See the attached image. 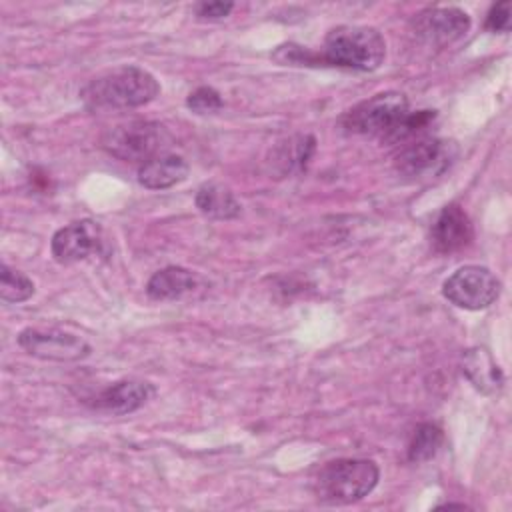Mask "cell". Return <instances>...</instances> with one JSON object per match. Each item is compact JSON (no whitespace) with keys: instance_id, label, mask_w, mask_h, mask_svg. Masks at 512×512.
I'll use <instances>...</instances> for the list:
<instances>
[{"instance_id":"obj_4","label":"cell","mask_w":512,"mask_h":512,"mask_svg":"<svg viewBox=\"0 0 512 512\" xmlns=\"http://www.w3.org/2000/svg\"><path fill=\"white\" fill-rule=\"evenodd\" d=\"M408 112V100L402 92H380L350 108L340 122L346 132L374 136L390 144Z\"/></svg>"},{"instance_id":"obj_11","label":"cell","mask_w":512,"mask_h":512,"mask_svg":"<svg viewBox=\"0 0 512 512\" xmlns=\"http://www.w3.org/2000/svg\"><path fill=\"white\" fill-rule=\"evenodd\" d=\"M152 396H154V386L150 382L126 378L102 388L96 396H92L90 406L106 414L122 416L142 408Z\"/></svg>"},{"instance_id":"obj_16","label":"cell","mask_w":512,"mask_h":512,"mask_svg":"<svg viewBox=\"0 0 512 512\" xmlns=\"http://www.w3.org/2000/svg\"><path fill=\"white\" fill-rule=\"evenodd\" d=\"M196 208L204 216L214 218V220H232V218L240 216V210H242L234 192L216 182H208L198 188Z\"/></svg>"},{"instance_id":"obj_20","label":"cell","mask_w":512,"mask_h":512,"mask_svg":"<svg viewBox=\"0 0 512 512\" xmlns=\"http://www.w3.org/2000/svg\"><path fill=\"white\" fill-rule=\"evenodd\" d=\"M486 28L492 32H508L510 30V2H498L490 8L486 16Z\"/></svg>"},{"instance_id":"obj_9","label":"cell","mask_w":512,"mask_h":512,"mask_svg":"<svg viewBox=\"0 0 512 512\" xmlns=\"http://www.w3.org/2000/svg\"><path fill=\"white\" fill-rule=\"evenodd\" d=\"M414 30L428 46L444 48L470 30V16L456 6H434L414 18Z\"/></svg>"},{"instance_id":"obj_21","label":"cell","mask_w":512,"mask_h":512,"mask_svg":"<svg viewBox=\"0 0 512 512\" xmlns=\"http://www.w3.org/2000/svg\"><path fill=\"white\" fill-rule=\"evenodd\" d=\"M234 4L232 2H198L194 6V12L198 18L204 20H220L226 18L232 12Z\"/></svg>"},{"instance_id":"obj_17","label":"cell","mask_w":512,"mask_h":512,"mask_svg":"<svg viewBox=\"0 0 512 512\" xmlns=\"http://www.w3.org/2000/svg\"><path fill=\"white\" fill-rule=\"evenodd\" d=\"M444 442V432L432 424L424 422L414 430V436L408 444V460L410 462H426L434 458Z\"/></svg>"},{"instance_id":"obj_6","label":"cell","mask_w":512,"mask_h":512,"mask_svg":"<svg viewBox=\"0 0 512 512\" xmlns=\"http://www.w3.org/2000/svg\"><path fill=\"white\" fill-rule=\"evenodd\" d=\"M500 288V280L488 268L468 264L444 280L442 294L458 308L482 310L498 300Z\"/></svg>"},{"instance_id":"obj_7","label":"cell","mask_w":512,"mask_h":512,"mask_svg":"<svg viewBox=\"0 0 512 512\" xmlns=\"http://www.w3.org/2000/svg\"><path fill=\"white\" fill-rule=\"evenodd\" d=\"M454 156V146L436 136L424 134L398 146L396 170L410 178H430L442 174Z\"/></svg>"},{"instance_id":"obj_19","label":"cell","mask_w":512,"mask_h":512,"mask_svg":"<svg viewBox=\"0 0 512 512\" xmlns=\"http://www.w3.org/2000/svg\"><path fill=\"white\" fill-rule=\"evenodd\" d=\"M186 106L196 114H212L224 106V100L220 92L214 90L212 86H200L188 94Z\"/></svg>"},{"instance_id":"obj_8","label":"cell","mask_w":512,"mask_h":512,"mask_svg":"<svg viewBox=\"0 0 512 512\" xmlns=\"http://www.w3.org/2000/svg\"><path fill=\"white\" fill-rule=\"evenodd\" d=\"M18 344L30 356L50 362H78L90 354V344L70 332L58 328H24Z\"/></svg>"},{"instance_id":"obj_3","label":"cell","mask_w":512,"mask_h":512,"mask_svg":"<svg viewBox=\"0 0 512 512\" xmlns=\"http://www.w3.org/2000/svg\"><path fill=\"white\" fill-rule=\"evenodd\" d=\"M380 478V470L366 458H338L324 464L312 480L314 496L322 504H352L368 496Z\"/></svg>"},{"instance_id":"obj_18","label":"cell","mask_w":512,"mask_h":512,"mask_svg":"<svg viewBox=\"0 0 512 512\" xmlns=\"http://www.w3.org/2000/svg\"><path fill=\"white\" fill-rule=\"evenodd\" d=\"M34 294V282L8 264L0 266V298L4 302H24Z\"/></svg>"},{"instance_id":"obj_1","label":"cell","mask_w":512,"mask_h":512,"mask_svg":"<svg viewBox=\"0 0 512 512\" xmlns=\"http://www.w3.org/2000/svg\"><path fill=\"white\" fill-rule=\"evenodd\" d=\"M160 94L158 80L140 66H118L92 78L80 92L90 110H126L152 102Z\"/></svg>"},{"instance_id":"obj_14","label":"cell","mask_w":512,"mask_h":512,"mask_svg":"<svg viewBox=\"0 0 512 512\" xmlns=\"http://www.w3.org/2000/svg\"><path fill=\"white\" fill-rule=\"evenodd\" d=\"M198 288V276L182 266H166L152 274L146 284V294L152 300H180Z\"/></svg>"},{"instance_id":"obj_15","label":"cell","mask_w":512,"mask_h":512,"mask_svg":"<svg viewBox=\"0 0 512 512\" xmlns=\"http://www.w3.org/2000/svg\"><path fill=\"white\" fill-rule=\"evenodd\" d=\"M462 372L484 394H498L504 386V374L486 348L466 350L462 354Z\"/></svg>"},{"instance_id":"obj_12","label":"cell","mask_w":512,"mask_h":512,"mask_svg":"<svg viewBox=\"0 0 512 512\" xmlns=\"http://www.w3.org/2000/svg\"><path fill=\"white\" fill-rule=\"evenodd\" d=\"M474 236L468 214L458 204L444 206L430 228L432 246L440 254H452L470 244Z\"/></svg>"},{"instance_id":"obj_13","label":"cell","mask_w":512,"mask_h":512,"mask_svg":"<svg viewBox=\"0 0 512 512\" xmlns=\"http://www.w3.org/2000/svg\"><path fill=\"white\" fill-rule=\"evenodd\" d=\"M188 172H190V166L182 156L164 152V154L140 164L138 182L144 188L162 190V188H170V186L186 180Z\"/></svg>"},{"instance_id":"obj_5","label":"cell","mask_w":512,"mask_h":512,"mask_svg":"<svg viewBox=\"0 0 512 512\" xmlns=\"http://www.w3.org/2000/svg\"><path fill=\"white\" fill-rule=\"evenodd\" d=\"M102 148L124 162H148L164 154L170 146V134L160 122L130 120L116 124L102 134Z\"/></svg>"},{"instance_id":"obj_22","label":"cell","mask_w":512,"mask_h":512,"mask_svg":"<svg viewBox=\"0 0 512 512\" xmlns=\"http://www.w3.org/2000/svg\"><path fill=\"white\" fill-rule=\"evenodd\" d=\"M440 508H462V510H464L466 506H464V504H450V502H448V504H442V506H438V510H440Z\"/></svg>"},{"instance_id":"obj_2","label":"cell","mask_w":512,"mask_h":512,"mask_svg":"<svg viewBox=\"0 0 512 512\" xmlns=\"http://www.w3.org/2000/svg\"><path fill=\"white\" fill-rule=\"evenodd\" d=\"M386 56V42L370 26H338L328 32L318 52L320 66H338L348 70L372 72Z\"/></svg>"},{"instance_id":"obj_10","label":"cell","mask_w":512,"mask_h":512,"mask_svg":"<svg viewBox=\"0 0 512 512\" xmlns=\"http://www.w3.org/2000/svg\"><path fill=\"white\" fill-rule=\"evenodd\" d=\"M100 226L92 220L72 222L54 232L50 250L56 262L72 264L88 258L92 252L100 248Z\"/></svg>"}]
</instances>
